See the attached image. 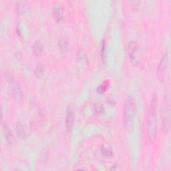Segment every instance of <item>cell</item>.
Wrapping results in <instances>:
<instances>
[{
  "mask_svg": "<svg viewBox=\"0 0 171 171\" xmlns=\"http://www.w3.org/2000/svg\"><path fill=\"white\" fill-rule=\"evenodd\" d=\"M94 109L96 112H97L98 114H102V113H104L105 112V109H104V106L102 104H97L95 105V107H94Z\"/></svg>",
  "mask_w": 171,
  "mask_h": 171,
  "instance_id": "15",
  "label": "cell"
},
{
  "mask_svg": "<svg viewBox=\"0 0 171 171\" xmlns=\"http://www.w3.org/2000/svg\"><path fill=\"white\" fill-rule=\"evenodd\" d=\"M7 80L8 82L10 83V84L11 86L12 93H13L15 99L17 100H20L23 97V93L20 85L18 84L17 81H15L14 78L11 74L7 75Z\"/></svg>",
  "mask_w": 171,
  "mask_h": 171,
  "instance_id": "5",
  "label": "cell"
},
{
  "mask_svg": "<svg viewBox=\"0 0 171 171\" xmlns=\"http://www.w3.org/2000/svg\"><path fill=\"white\" fill-rule=\"evenodd\" d=\"M128 55L130 62L133 65L138 64L139 62L138 45L136 41H130L128 43Z\"/></svg>",
  "mask_w": 171,
  "mask_h": 171,
  "instance_id": "4",
  "label": "cell"
},
{
  "mask_svg": "<svg viewBox=\"0 0 171 171\" xmlns=\"http://www.w3.org/2000/svg\"><path fill=\"white\" fill-rule=\"evenodd\" d=\"M33 50L34 54L37 56H39L42 54V51H43V47L41 42L40 41H36L33 46Z\"/></svg>",
  "mask_w": 171,
  "mask_h": 171,
  "instance_id": "10",
  "label": "cell"
},
{
  "mask_svg": "<svg viewBox=\"0 0 171 171\" xmlns=\"http://www.w3.org/2000/svg\"><path fill=\"white\" fill-rule=\"evenodd\" d=\"M168 65H169V55H168L167 54H166L162 58L159 65L158 66L157 70L158 79L160 80V81H162V82L164 80V76H165V73L168 68Z\"/></svg>",
  "mask_w": 171,
  "mask_h": 171,
  "instance_id": "6",
  "label": "cell"
},
{
  "mask_svg": "<svg viewBox=\"0 0 171 171\" xmlns=\"http://www.w3.org/2000/svg\"><path fill=\"white\" fill-rule=\"evenodd\" d=\"M105 43L104 41H103V45H102V51H101V56L103 60H104L105 58Z\"/></svg>",
  "mask_w": 171,
  "mask_h": 171,
  "instance_id": "20",
  "label": "cell"
},
{
  "mask_svg": "<svg viewBox=\"0 0 171 171\" xmlns=\"http://www.w3.org/2000/svg\"><path fill=\"white\" fill-rule=\"evenodd\" d=\"M45 72V67L43 66V65L39 64L38 66L36 67L35 70V75L36 77L40 78L42 77Z\"/></svg>",
  "mask_w": 171,
  "mask_h": 171,
  "instance_id": "14",
  "label": "cell"
},
{
  "mask_svg": "<svg viewBox=\"0 0 171 171\" xmlns=\"http://www.w3.org/2000/svg\"><path fill=\"white\" fill-rule=\"evenodd\" d=\"M64 10L60 6H55L53 10V16L56 21H60L63 19Z\"/></svg>",
  "mask_w": 171,
  "mask_h": 171,
  "instance_id": "9",
  "label": "cell"
},
{
  "mask_svg": "<svg viewBox=\"0 0 171 171\" xmlns=\"http://www.w3.org/2000/svg\"><path fill=\"white\" fill-rule=\"evenodd\" d=\"M58 46L62 52H65L68 48V39L66 35H62L58 41Z\"/></svg>",
  "mask_w": 171,
  "mask_h": 171,
  "instance_id": "8",
  "label": "cell"
},
{
  "mask_svg": "<svg viewBox=\"0 0 171 171\" xmlns=\"http://www.w3.org/2000/svg\"><path fill=\"white\" fill-rule=\"evenodd\" d=\"M4 132L6 139L8 141H11L13 139V135H12L11 130L9 128V126L7 125H5L4 126Z\"/></svg>",
  "mask_w": 171,
  "mask_h": 171,
  "instance_id": "13",
  "label": "cell"
},
{
  "mask_svg": "<svg viewBox=\"0 0 171 171\" xmlns=\"http://www.w3.org/2000/svg\"><path fill=\"white\" fill-rule=\"evenodd\" d=\"M17 134L18 137L20 139H24L26 137V131H25V128L22 124H19L17 126Z\"/></svg>",
  "mask_w": 171,
  "mask_h": 171,
  "instance_id": "12",
  "label": "cell"
},
{
  "mask_svg": "<svg viewBox=\"0 0 171 171\" xmlns=\"http://www.w3.org/2000/svg\"><path fill=\"white\" fill-rule=\"evenodd\" d=\"M101 152H102V154H103L105 157H110L111 155L112 154V151L105 147H102L101 148Z\"/></svg>",
  "mask_w": 171,
  "mask_h": 171,
  "instance_id": "16",
  "label": "cell"
},
{
  "mask_svg": "<svg viewBox=\"0 0 171 171\" xmlns=\"http://www.w3.org/2000/svg\"><path fill=\"white\" fill-rule=\"evenodd\" d=\"M26 5L22 2H18L16 4V10L18 15H22L26 11Z\"/></svg>",
  "mask_w": 171,
  "mask_h": 171,
  "instance_id": "11",
  "label": "cell"
},
{
  "mask_svg": "<svg viewBox=\"0 0 171 171\" xmlns=\"http://www.w3.org/2000/svg\"><path fill=\"white\" fill-rule=\"evenodd\" d=\"M170 104L168 96H165L163 101V130L167 133L170 128Z\"/></svg>",
  "mask_w": 171,
  "mask_h": 171,
  "instance_id": "3",
  "label": "cell"
},
{
  "mask_svg": "<svg viewBox=\"0 0 171 171\" xmlns=\"http://www.w3.org/2000/svg\"><path fill=\"white\" fill-rule=\"evenodd\" d=\"M157 99L152 97L147 116V135L148 139L154 141L156 138L157 130Z\"/></svg>",
  "mask_w": 171,
  "mask_h": 171,
  "instance_id": "1",
  "label": "cell"
},
{
  "mask_svg": "<svg viewBox=\"0 0 171 171\" xmlns=\"http://www.w3.org/2000/svg\"><path fill=\"white\" fill-rule=\"evenodd\" d=\"M130 7L132 8L133 10H135L136 8H137L138 7L140 2L137 1H134V2H130Z\"/></svg>",
  "mask_w": 171,
  "mask_h": 171,
  "instance_id": "18",
  "label": "cell"
},
{
  "mask_svg": "<svg viewBox=\"0 0 171 171\" xmlns=\"http://www.w3.org/2000/svg\"><path fill=\"white\" fill-rule=\"evenodd\" d=\"M86 53L83 50L80 51V52L78 53V60H80V61L84 60L86 59Z\"/></svg>",
  "mask_w": 171,
  "mask_h": 171,
  "instance_id": "17",
  "label": "cell"
},
{
  "mask_svg": "<svg viewBox=\"0 0 171 171\" xmlns=\"http://www.w3.org/2000/svg\"><path fill=\"white\" fill-rule=\"evenodd\" d=\"M136 114V102L132 96H129L127 98L124 108L123 122L124 128L128 132L133 129Z\"/></svg>",
  "mask_w": 171,
  "mask_h": 171,
  "instance_id": "2",
  "label": "cell"
},
{
  "mask_svg": "<svg viewBox=\"0 0 171 171\" xmlns=\"http://www.w3.org/2000/svg\"><path fill=\"white\" fill-rule=\"evenodd\" d=\"M74 120V111L73 108L69 106L68 108L66 116V126L67 131L70 133L72 130V126Z\"/></svg>",
  "mask_w": 171,
  "mask_h": 171,
  "instance_id": "7",
  "label": "cell"
},
{
  "mask_svg": "<svg viewBox=\"0 0 171 171\" xmlns=\"http://www.w3.org/2000/svg\"><path fill=\"white\" fill-rule=\"evenodd\" d=\"M106 90V87L103 86V85H101L98 88V92L100 93V94H103Z\"/></svg>",
  "mask_w": 171,
  "mask_h": 171,
  "instance_id": "19",
  "label": "cell"
}]
</instances>
